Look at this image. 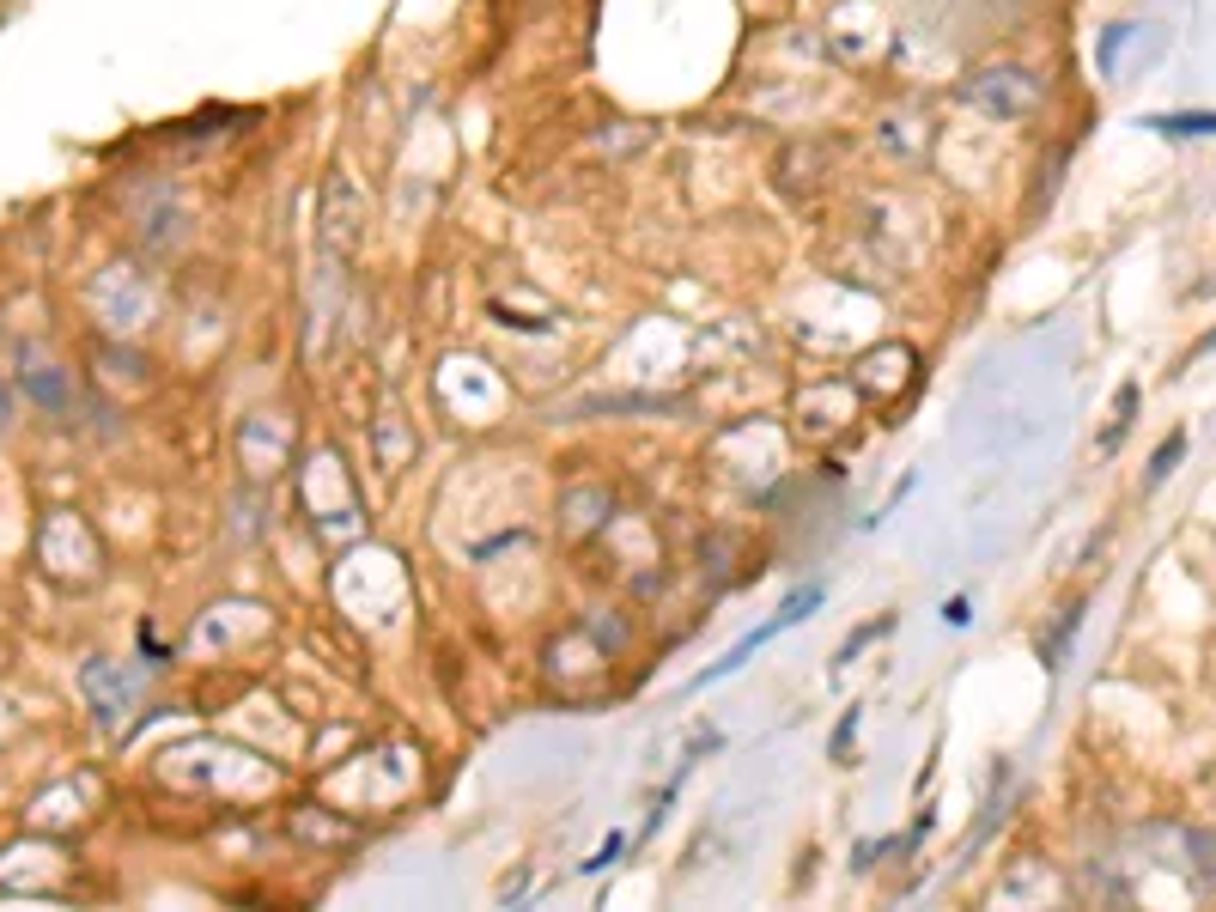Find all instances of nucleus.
<instances>
[{
	"label": "nucleus",
	"mask_w": 1216,
	"mask_h": 912,
	"mask_svg": "<svg viewBox=\"0 0 1216 912\" xmlns=\"http://www.w3.org/2000/svg\"><path fill=\"white\" fill-rule=\"evenodd\" d=\"M815 602H821V584H809V590H797V596H791V602H785V608H779V615H773V621H767V627H754V633H748V639H742V645H730V651H724V657H718V663H712V669H706V675H694V688H706V681H724V675H730V669H742V663H748V657H754V651H760V645H767V639H779V633H785V627H791V621H803V615H809V608H815Z\"/></svg>",
	"instance_id": "nucleus-1"
},
{
	"label": "nucleus",
	"mask_w": 1216,
	"mask_h": 912,
	"mask_svg": "<svg viewBox=\"0 0 1216 912\" xmlns=\"http://www.w3.org/2000/svg\"><path fill=\"white\" fill-rule=\"evenodd\" d=\"M1144 128H1156V134H1216V110H1186V116H1150Z\"/></svg>",
	"instance_id": "nucleus-2"
},
{
	"label": "nucleus",
	"mask_w": 1216,
	"mask_h": 912,
	"mask_svg": "<svg viewBox=\"0 0 1216 912\" xmlns=\"http://www.w3.org/2000/svg\"><path fill=\"white\" fill-rule=\"evenodd\" d=\"M1180 450H1186V432H1174L1162 450H1156V463H1150V481H1168L1174 475V463H1180Z\"/></svg>",
	"instance_id": "nucleus-3"
},
{
	"label": "nucleus",
	"mask_w": 1216,
	"mask_h": 912,
	"mask_svg": "<svg viewBox=\"0 0 1216 912\" xmlns=\"http://www.w3.org/2000/svg\"><path fill=\"white\" fill-rule=\"evenodd\" d=\"M621 846H627V840H621V833H608V840H602V846H596V858H590V864H584V870H602V864H615V852H621Z\"/></svg>",
	"instance_id": "nucleus-4"
},
{
	"label": "nucleus",
	"mask_w": 1216,
	"mask_h": 912,
	"mask_svg": "<svg viewBox=\"0 0 1216 912\" xmlns=\"http://www.w3.org/2000/svg\"><path fill=\"white\" fill-rule=\"evenodd\" d=\"M943 621H949V627H967V621H973V608H967V596L943 602Z\"/></svg>",
	"instance_id": "nucleus-5"
},
{
	"label": "nucleus",
	"mask_w": 1216,
	"mask_h": 912,
	"mask_svg": "<svg viewBox=\"0 0 1216 912\" xmlns=\"http://www.w3.org/2000/svg\"><path fill=\"white\" fill-rule=\"evenodd\" d=\"M0 414H7V396H0Z\"/></svg>",
	"instance_id": "nucleus-6"
}]
</instances>
